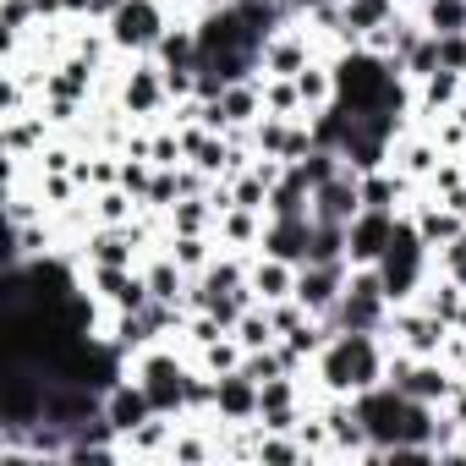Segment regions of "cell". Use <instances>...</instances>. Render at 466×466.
I'll return each instance as SVG.
<instances>
[{
	"label": "cell",
	"instance_id": "44dd1931",
	"mask_svg": "<svg viewBox=\"0 0 466 466\" xmlns=\"http://www.w3.org/2000/svg\"><path fill=\"white\" fill-rule=\"evenodd\" d=\"M297 269L302 264H286V258H275V253H253L248 258V286H253V297L258 302H286V297H297Z\"/></svg>",
	"mask_w": 466,
	"mask_h": 466
},
{
	"label": "cell",
	"instance_id": "7dc6e473",
	"mask_svg": "<svg viewBox=\"0 0 466 466\" xmlns=\"http://www.w3.org/2000/svg\"><path fill=\"white\" fill-rule=\"evenodd\" d=\"M433 39H439V34H433ZM439 66L466 72V34H444V39H439Z\"/></svg>",
	"mask_w": 466,
	"mask_h": 466
},
{
	"label": "cell",
	"instance_id": "52a82bcc",
	"mask_svg": "<svg viewBox=\"0 0 466 466\" xmlns=\"http://www.w3.org/2000/svg\"><path fill=\"white\" fill-rule=\"evenodd\" d=\"M319 56H335L324 39H319V28L308 23V17H291V23H280L264 45H258V77H297L308 61H319Z\"/></svg>",
	"mask_w": 466,
	"mask_h": 466
},
{
	"label": "cell",
	"instance_id": "4dcf8cb0",
	"mask_svg": "<svg viewBox=\"0 0 466 466\" xmlns=\"http://www.w3.org/2000/svg\"><path fill=\"white\" fill-rule=\"evenodd\" d=\"M297 94H302V110L308 116H319V110L335 105V66H329V56H319V61H308L297 72Z\"/></svg>",
	"mask_w": 466,
	"mask_h": 466
},
{
	"label": "cell",
	"instance_id": "9c48e42d",
	"mask_svg": "<svg viewBox=\"0 0 466 466\" xmlns=\"http://www.w3.org/2000/svg\"><path fill=\"white\" fill-rule=\"evenodd\" d=\"M83 286L110 308V313H148L154 297H148V280L143 269H110V264H83Z\"/></svg>",
	"mask_w": 466,
	"mask_h": 466
},
{
	"label": "cell",
	"instance_id": "7a4b0ae2",
	"mask_svg": "<svg viewBox=\"0 0 466 466\" xmlns=\"http://www.w3.org/2000/svg\"><path fill=\"white\" fill-rule=\"evenodd\" d=\"M428 275H433V248L422 242V230L411 225V214H400V219H395V237H390V248H384V258H379V280H384L390 308L417 302L422 286H428Z\"/></svg>",
	"mask_w": 466,
	"mask_h": 466
},
{
	"label": "cell",
	"instance_id": "5bb4252c",
	"mask_svg": "<svg viewBox=\"0 0 466 466\" xmlns=\"http://www.w3.org/2000/svg\"><path fill=\"white\" fill-rule=\"evenodd\" d=\"M400 214H411V225L422 230V242L439 253V248H450L455 237H461V230H466V214H455L444 198H433V192H417Z\"/></svg>",
	"mask_w": 466,
	"mask_h": 466
},
{
	"label": "cell",
	"instance_id": "bcb514c9",
	"mask_svg": "<svg viewBox=\"0 0 466 466\" xmlns=\"http://www.w3.org/2000/svg\"><path fill=\"white\" fill-rule=\"evenodd\" d=\"M433 269H439V275H450V280H461V286H466V230H461V237H455V242H450V248H439V253H433Z\"/></svg>",
	"mask_w": 466,
	"mask_h": 466
},
{
	"label": "cell",
	"instance_id": "ab89813d",
	"mask_svg": "<svg viewBox=\"0 0 466 466\" xmlns=\"http://www.w3.org/2000/svg\"><path fill=\"white\" fill-rule=\"evenodd\" d=\"M34 192H39L45 214H66V208L83 198V187H77L72 176H50V170H34Z\"/></svg>",
	"mask_w": 466,
	"mask_h": 466
},
{
	"label": "cell",
	"instance_id": "5b68a950",
	"mask_svg": "<svg viewBox=\"0 0 466 466\" xmlns=\"http://www.w3.org/2000/svg\"><path fill=\"white\" fill-rule=\"evenodd\" d=\"M324 319H329V329H373V335H384L390 297H384L379 264H357L351 280H346V291H340V302H335V313H324Z\"/></svg>",
	"mask_w": 466,
	"mask_h": 466
},
{
	"label": "cell",
	"instance_id": "f907efd6",
	"mask_svg": "<svg viewBox=\"0 0 466 466\" xmlns=\"http://www.w3.org/2000/svg\"><path fill=\"white\" fill-rule=\"evenodd\" d=\"M61 6H66V17H88V12H94V0H61Z\"/></svg>",
	"mask_w": 466,
	"mask_h": 466
},
{
	"label": "cell",
	"instance_id": "d6a6232c",
	"mask_svg": "<svg viewBox=\"0 0 466 466\" xmlns=\"http://www.w3.org/2000/svg\"><path fill=\"white\" fill-rule=\"evenodd\" d=\"M253 466H308V450H302L297 433H269V428H258Z\"/></svg>",
	"mask_w": 466,
	"mask_h": 466
},
{
	"label": "cell",
	"instance_id": "4fadbf2b",
	"mask_svg": "<svg viewBox=\"0 0 466 466\" xmlns=\"http://www.w3.org/2000/svg\"><path fill=\"white\" fill-rule=\"evenodd\" d=\"M439 159H444V148L433 143V132H428L422 121H411V127L395 137V148H390V165H395L406 181H417V187H428V176L439 170Z\"/></svg>",
	"mask_w": 466,
	"mask_h": 466
},
{
	"label": "cell",
	"instance_id": "7402d4cb",
	"mask_svg": "<svg viewBox=\"0 0 466 466\" xmlns=\"http://www.w3.org/2000/svg\"><path fill=\"white\" fill-rule=\"evenodd\" d=\"M461 105H466V72L439 66V72H428V77L417 83V116H411V121H433V116L461 110Z\"/></svg>",
	"mask_w": 466,
	"mask_h": 466
},
{
	"label": "cell",
	"instance_id": "603a6c76",
	"mask_svg": "<svg viewBox=\"0 0 466 466\" xmlns=\"http://www.w3.org/2000/svg\"><path fill=\"white\" fill-rule=\"evenodd\" d=\"M313 230H319V219H313V214L269 219V230H264V248H258V253H275V258H286V264H308V248H313Z\"/></svg>",
	"mask_w": 466,
	"mask_h": 466
},
{
	"label": "cell",
	"instance_id": "d4e9b609",
	"mask_svg": "<svg viewBox=\"0 0 466 466\" xmlns=\"http://www.w3.org/2000/svg\"><path fill=\"white\" fill-rule=\"evenodd\" d=\"M455 384H461V373H455L444 357H417L400 390H406L411 400H433V406H444V400L455 395Z\"/></svg>",
	"mask_w": 466,
	"mask_h": 466
},
{
	"label": "cell",
	"instance_id": "1f68e13d",
	"mask_svg": "<svg viewBox=\"0 0 466 466\" xmlns=\"http://www.w3.org/2000/svg\"><path fill=\"white\" fill-rule=\"evenodd\" d=\"M187 275H203L208 264H214V253H219V237H176V230H165V242H159Z\"/></svg>",
	"mask_w": 466,
	"mask_h": 466
},
{
	"label": "cell",
	"instance_id": "f6af8a7d",
	"mask_svg": "<svg viewBox=\"0 0 466 466\" xmlns=\"http://www.w3.org/2000/svg\"><path fill=\"white\" fill-rule=\"evenodd\" d=\"M461 181H466V159H461V154H444V159H439V170L428 176V187H422V192L444 198V192H455Z\"/></svg>",
	"mask_w": 466,
	"mask_h": 466
},
{
	"label": "cell",
	"instance_id": "c3c4849f",
	"mask_svg": "<svg viewBox=\"0 0 466 466\" xmlns=\"http://www.w3.org/2000/svg\"><path fill=\"white\" fill-rule=\"evenodd\" d=\"M302 417H308V406H302V411H264V417H258V428H269V433H297V422H302Z\"/></svg>",
	"mask_w": 466,
	"mask_h": 466
},
{
	"label": "cell",
	"instance_id": "f1b7e54d",
	"mask_svg": "<svg viewBox=\"0 0 466 466\" xmlns=\"http://www.w3.org/2000/svg\"><path fill=\"white\" fill-rule=\"evenodd\" d=\"M214 225H219V214H214L208 192L181 198V203H170V214H165V230H176V237H214Z\"/></svg>",
	"mask_w": 466,
	"mask_h": 466
},
{
	"label": "cell",
	"instance_id": "836d02e7",
	"mask_svg": "<svg viewBox=\"0 0 466 466\" xmlns=\"http://www.w3.org/2000/svg\"><path fill=\"white\" fill-rule=\"evenodd\" d=\"M242 357H248V346H242L237 335H219V340H208L203 351H192V362H198L208 379H225V373H237V368H242Z\"/></svg>",
	"mask_w": 466,
	"mask_h": 466
},
{
	"label": "cell",
	"instance_id": "484cf974",
	"mask_svg": "<svg viewBox=\"0 0 466 466\" xmlns=\"http://www.w3.org/2000/svg\"><path fill=\"white\" fill-rule=\"evenodd\" d=\"M422 187L417 181H406L395 165H379V170H362V208H406L411 198H417Z\"/></svg>",
	"mask_w": 466,
	"mask_h": 466
},
{
	"label": "cell",
	"instance_id": "e575fe53",
	"mask_svg": "<svg viewBox=\"0 0 466 466\" xmlns=\"http://www.w3.org/2000/svg\"><path fill=\"white\" fill-rule=\"evenodd\" d=\"M230 335H237L248 351H264V346H280V329H275V313H269V302H253L242 319H237V329H230Z\"/></svg>",
	"mask_w": 466,
	"mask_h": 466
},
{
	"label": "cell",
	"instance_id": "816d5d0a",
	"mask_svg": "<svg viewBox=\"0 0 466 466\" xmlns=\"http://www.w3.org/2000/svg\"><path fill=\"white\" fill-rule=\"evenodd\" d=\"M461 159H466V148H461Z\"/></svg>",
	"mask_w": 466,
	"mask_h": 466
},
{
	"label": "cell",
	"instance_id": "8fae6325",
	"mask_svg": "<svg viewBox=\"0 0 466 466\" xmlns=\"http://www.w3.org/2000/svg\"><path fill=\"white\" fill-rule=\"evenodd\" d=\"M346 280H351V264H346V258L302 264V269H297V302H302L313 319H324V313H335V302H340Z\"/></svg>",
	"mask_w": 466,
	"mask_h": 466
},
{
	"label": "cell",
	"instance_id": "d590c367",
	"mask_svg": "<svg viewBox=\"0 0 466 466\" xmlns=\"http://www.w3.org/2000/svg\"><path fill=\"white\" fill-rule=\"evenodd\" d=\"M230 181V203L237 208H258V214H269V192H275V181L258 170V165H248V170H237V176H225Z\"/></svg>",
	"mask_w": 466,
	"mask_h": 466
},
{
	"label": "cell",
	"instance_id": "8992f818",
	"mask_svg": "<svg viewBox=\"0 0 466 466\" xmlns=\"http://www.w3.org/2000/svg\"><path fill=\"white\" fill-rule=\"evenodd\" d=\"M170 23H176V12L165 6V0H127V6L105 23V34H110L116 56L132 61V56H154Z\"/></svg>",
	"mask_w": 466,
	"mask_h": 466
},
{
	"label": "cell",
	"instance_id": "e0dca14e",
	"mask_svg": "<svg viewBox=\"0 0 466 466\" xmlns=\"http://www.w3.org/2000/svg\"><path fill=\"white\" fill-rule=\"evenodd\" d=\"M50 137H56V127L39 105L23 116H0V148H6V159H34Z\"/></svg>",
	"mask_w": 466,
	"mask_h": 466
},
{
	"label": "cell",
	"instance_id": "83f0119b",
	"mask_svg": "<svg viewBox=\"0 0 466 466\" xmlns=\"http://www.w3.org/2000/svg\"><path fill=\"white\" fill-rule=\"evenodd\" d=\"M154 61H159V72H198V28H192V17H176L165 28Z\"/></svg>",
	"mask_w": 466,
	"mask_h": 466
},
{
	"label": "cell",
	"instance_id": "681fc988",
	"mask_svg": "<svg viewBox=\"0 0 466 466\" xmlns=\"http://www.w3.org/2000/svg\"><path fill=\"white\" fill-rule=\"evenodd\" d=\"M127 6V0H94V12H88V23H110L116 12Z\"/></svg>",
	"mask_w": 466,
	"mask_h": 466
},
{
	"label": "cell",
	"instance_id": "ee69618b",
	"mask_svg": "<svg viewBox=\"0 0 466 466\" xmlns=\"http://www.w3.org/2000/svg\"><path fill=\"white\" fill-rule=\"evenodd\" d=\"M148 181H154V159H143V154H121V187H127L132 198H148Z\"/></svg>",
	"mask_w": 466,
	"mask_h": 466
},
{
	"label": "cell",
	"instance_id": "9a60e30c",
	"mask_svg": "<svg viewBox=\"0 0 466 466\" xmlns=\"http://www.w3.org/2000/svg\"><path fill=\"white\" fill-rule=\"evenodd\" d=\"M362 214V176L346 165L335 181H324L319 192H313V219L319 225H351Z\"/></svg>",
	"mask_w": 466,
	"mask_h": 466
},
{
	"label": "cell",
	"instance_id": "f546056e",
	"mask_svg": "<svg viewBox=\"0 0 466 466\" xmlns=\"http://www.w3.org/2000/svg\"><path fill=\"white\" fill-rule=\"evenodd\" d=\"M219 105H225V116H230V132H237V127H253V121L264 116V83H258V77H237V83H225Z\"/></svg>",
	"mask_w": 466,
	"mask_h": 466
},
{
	"label": "cell",
	"instance_id": "8d00e7d4",
	"mask_svg": "<svg viewBox=\"0 0 466 466\" xmlns=\"http://www.w3.org/2000/svg\"><path fill=\"white\" fill-rule=\"evenodd\" d=\"M417 17H422V28L428 34H466V0H417L411 6Z\"/></svg>",
	"mask_w": 466,
	"mask_h": 466
},
{
	"label": "cell",
	"instance_id": "7bdbcfd3",
	"mask_svg": "<svg viewBox=\"0 0 466 466\" xmlns=\"http://www.w3.org/2000/svg\"><path fill=\"white\" fill-rule=\"evenodd\" d=\"M242 373L264 384V379H275V373H291V368H286V351H280V346H264V351H248V357H242Z\"/></svg>",
	"mask_w": 466,
	"mask_h": 466
},
{
	"label": "cell",
	"instance_id": "7c38bea8",
	"mask_svg": "<svg viewBox=\"0 0 466 466\" xmlns=\"http://www.w3.org/2000/svg\"><path fill=\"white\" fill-rule=\"evenodd\" d=\"M395 208H362L351 225H346V264L357 269V264H379L384 258V248H390V237H395Z\"/></svg>",
	"mask_w": 466,
	"mask_h": 466
},
{
	"label": "cell",
	"instance_id": "ba28073f",
	"mask_svg": "<svg viewBox=\"0 0 466 466\" xmlns=\"http://www.w3.org/2000/svg\"><path fill=\"white\" fill-rule=\"evenodd\" d=\"M351 400H357V417H362L368 439H373V444L384 450V461H390V444H400V433H406V406H411V395L384 379V384H373V390H362V395H351Z\"/></svg>",
	"mask_w": 466,
	"mask_h": 466
},
{
	"label": "cell",
	"instance_id": "6da1fadb",
	"mask_svg": "<svg viewBox=\"0 0 466 466\" xmlns=\"http://www.w3.org/2000/svg\"><path fill=\"white\" fill-rule=\"evenodd\" d=\"M384 362H390V340L373 329H335L324 340V351L313 357L308 379L313 395H362L373 384H384Z\"/></svg>",
	"mask_w": 466,
	"mask_h": 466
},
{
	"label": "cell",
	"instance_id": "3957f363",
	"mask_svg": "<svg viewBox=\"0 0 466 466\" xmlns=\"http://www.w3.org/2000/svg\"><path fill=\"white\" fill-rule=\"evenodd\" d=\"M192 351H181L176 340H154L148 351L132 357V379L148 390L159 417H187V379H192Z\"/></svg>",
	"mask_w": 466,
	"mask_h": 466
},
{
	"label": "cell",
	"instance_id": "4316f807",
	"mask_svg": "<svg viewBox=\"0 0 466 466\" xmlns=\"http://www.w3.org/2000/svg\"><path fill=\"white\" fill-rule=\"evenodd\" d=\"M264 230H269V214H258V208H225L219 225H214V237L230 253H258L264 248Z\"/></svg>",
	"mask_w": 466,
	"mask_h": 466
},
{
	"label": "cell",
	"instance_id": "60d3db41",
	"mask_svg": "<svg viewBox=\"0 0 466 466\" xmlns=\"http://www.w3.org/2000/svg\"><path fill=\"white\" fill-rule=\"evenodd\" d=\"M291 214H313V192L286 170L275 181V192H269V219H291Z\"/></svg>",
	"mask_w": 466,
	"mask_h": 466
},
{
	"label": "cell",
	"instance_id": "277c9868",
	"mask_svg": "<svg viewBox=\"0 0 466 466\" xmlns=\"http://www.w3.org/2000/svg\"><path fill=\"white\" fill-rule=\"evenodd\" d=\"M116 110L132 121V127H154V121H165V110H170V88H165V72H159V61L154 56H132V61H121L116 66Z\"/></svg>",
	"mask_w": 466,
	"mask_h": 466
},
{
	"label": "cell",
	"instance_id": "d6986e66",
	"mask_svg": "<svg viewBox=\"0 0 466 466\" xmlns=\"http://www.w3.org/2000/svg\"><path fill=\"white\" fill-rule=\"evenodd\" d=\"M214 422H258V379L242 368L214 379Z\"/></svg>",
	"mask_w": 466,
	"mask_h": 466
},
{
	"label": "cell",
	"instance_id": "2e32d148",
	"mask_svg": "<svg viewBox=\"0 0 466 466\" xmlns=\"http://www.w3.org/2000/svg\"><path fill=\"white\" fill-rule=\"evenodd\" d=\"M400 12H406V0H340V39H335V50L362 45L373 28L395 23Z\"/></svg>",
	"mask_w": 466,
	"mask_h": 466
},
{
	"label": "cell",
	"instance_id": "ac0fdd59",
	"mask_svg": "<svg viewBox=\"0 0 466 466\" xmlns=\"http://www.w3.org/2000/svg\"><path fill=\"white\" fill-rule=\"evenodd\" d=\"M105 417L116 422V433H132V428H143L148 417H159V411H154V400H148V390L132 379V368L105 390Z\"/></svg>",
	"mask_w": 466,
	"mask_h": 466
},
{
	"label": "cell",
	"instance_id": "b9f144b4",
	"mask_svg": "<svg viewBox=\"0 0 466 466\" xmlns=\"http://www.w3.org/2000/svg\"><path fill=\"white\" fill-rule=\"evenodd\" d=\"M258 83H264V110L269 116H308L302 94H297V77H258Z\"/></svg>",
	"mask_w": 466,
	"mask_h": 466
},
{
	"label": "cell",
	"instance_id": "ffe728a7",
	"mask_svg": "<svg viewBox=\"0 0 466 466\" xmlns=\"http://www.w3.org/2000/svg\"><path fill=\"white\" fill-rule=\"evenodd\" d=\"M143 280H148V297L154 302H170V308H187V291H192V275L165 253V248H154V253H143Z\"/></svg>",
	"mask_w": 466,
	"mask_h": 466
},
{
	"label": "cell",
	"instance_id": "74e56055",
	"mask_svg": "<svg viewBox=\"0 0 466 466\" xmlns=\"http://www.w3.org/2000/svg\"><path fill=\"white\" fill-rule=\"evenodd\" d=\"M286 170H291V176H297V181H302V187H308V192H319V187H324V181H335V176H340V170H346V159H340V154H335V148H313V154H308V159H291V165H286Z\"/></svg>",
	"mask_w": 466,
	"mask_h": 466
},
{
	"label": "cell",
	"instance_id": "cb8c5ba5",
	"mask_svg": "<svg viewBox=\"0 0 466 466\" xmlns=\"http://www.w3.org/2000/svg\"><path fill=\"white\" fill-rule=\"evenodd\" d=\"M181 417H148L143 428L121 433V455L127 461H148V466H170V439H176Z\"/></svg>",
	"mask_w": 466,
	"mask_h": 466
},
{
	"label": "cell",
	"instance_id": "f35d334b",
	"mask_svg": "<svg viewBox=\"0 0 466 466\" xmlns=\"http://www.w3.org/2000/svg\"><path fill=\"white\" fill-rule=\"evenodd\" d=\"M94 198V219L99 225H127L143 214V198H132L127 187H105V192H88Z\"/></svg>",
	"mask_w": 466,
	"mask_h": 466
},
{
	"label": "cell",
	"instance_id": "30bf717a",
	"mask_svg": "<svg viewBox=\"0 0 466 466\" xmlns=\"http://www.w3.org/2000/svg\"><path fill=\"white\" fill-rule=\"evenodd\" d=\"M444 335H450V324L433 319L422 302L390 308V324H384V340H390V346H400V351H411V357H439V351H444Z\"/></svg>",
	"mask_w": 466,
	"mask_h": 466
}]
</instances>
